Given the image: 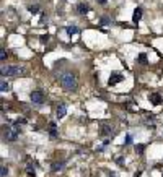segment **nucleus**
Listing matches in <instances>:
<instances>
[{
	"mask_svg": "<svg viewBox=\"0 0 163 177\" xmlns=\"http://www.w3.org/2000/svg\"><path fill=\"white\" fill-rule=\"evenodd\" d=\"M59 81H60L62 88L69 89V91L77 88V76H75L74 73H62L60 76H59Z\"/></svg>",
	"mask_w": 163,
	"mask_h": 177,
	"instance_id": "f257e3e1",
	"label": "nucleus"
},
{
	"mask_svg": "<svg viewBox=\"0 0 163 177\" xmlns=\"http://www.w3.org/2000/svg\"><path fill=\"white\" fill-rule=\"evenodd\" d=\"M3 135H5V138L8 141H15L16 138H18V135H20L18 125H7L5 130H3Z\"/></svg>",
	"mask_w": 163,
	"mask_h": 177,
	"instance_id": "f03ea898",
	"label": "nucleus"
},
{
	"mask_svg": "<svg viewBox=\"0 0 163 177\" xmlns=\"http://www.w3.org/2000/svg\"><path fill=\"white\" fill-rule=\"evenodd\" d=\"M23 73L21 67H16V65H3L2 67V75H8V76H18Z\"/></svg>",
	"mask_w": 163,
	"mask_h": 177,
	"instance_id": "7ed1b4c3",
	"label": "nucleus"
},
{
	"mask_svg": "<svg viewBox=\"0 0 163 177\" xmlns=\"http://www.w3.org/2000/svg\"><path fill=\"white\" fill-rule=\"evenodd\" d=\"M30 99H31V102H34V104H43L44 102V93L43 91H31Z\"/></svg>",
	"mask_w": 163,
	"mask_h": 177,
	"instance_id": "20e7f679",
	"label": "nucleus"
},
{
	"mask_svg": "<svg viewBox=\"0 0 163 177\" xmlns=\"http://www.w3.org/2000/svg\"><path fill=\"white\" fill-rule=\"evenodd\" d=\"M124 80V75L122 73H119V72H113L109 76V80H108V85L109 86H113V85H117V83H121Z\"/></svg>",
	"mask_w": 163,
	"mask_h": 177,
	"instance_id": "39448f33",
	"label": "nucleus"
},
{
	"mask_svg": "<svg viewBox=\"0 0 163 177\" xmlns=\"http://www.w3.org/2000/svg\"><path fill=\"white\" fill-rule=\"evenodd\" d=\"M114 132L113 125H108V124H105V125L101 127V130H100V133H101V137H111V133Z\"/></svg>",
	"mask_w": 163,
	"mask_h": 177,
	"instance_id": "423d86ee",
	"label": "nucleus"
},
{
	"mask_svg": "<svg viewBox=\"0 0 163 177\" xmlns=\"http://www.w3.org/2000/svg\"><path fill=\"white\" fill-rule=\"evenodd\" d=\"M152 101V104H153V106H160L162 104V101H163V98L160 94H158V93H152L150 94V98H148Z\"/></svg>",
	"mask_w": 163,
	"mask_h": 177,
	"instance_id": "0eeeda50",
	"label": "nucleus"
},
{
	"mask_svg": "<svg viewBox=\"0 0 163 177\" xmlns=\"http://www.w3.org/2000/svg\"><path fill=\"white\" fill-rule=\"evenodd\" d=\"M65 112H67V106H65V104H59V106H57V110H55V116H57V119H62V117L65 116Z\"/></svg>",
	"mask_w": 163,
	"mask_h": 177,
	"instance_id": "6e6552de",
	"label": "nucleus"
},
{
	"mask_svg": "<svg viewBox=\"0 0 163 177\" xmlns=\"http://www.w3.org/2000/svg\"><path fill=\"white\" fill-rule=\"evenodd\" d=\"M140 18H142V8H140V7H137V8L134 10L132 21H134V23H139V21H140Z\"/></svg>",
	"mask_w": 163,
	"mask_h": 177,
	"instance_id": "1a4fd4ad",
	"label": "nucleus"
},
{
	"mask_svg": "<svg viewBox=\"0 0 163 177\" xmlns=\"http://www.w3.org/2000/svg\"><path fill=\"white\" fill-rule=\"evenodd\" d=\"M88 10H90V7L86 5V3H78V5H77V12L80 13V15H85V13H88Z\"/></svg>",
	"mask_w": 163,
	"mask_h": 177,
	"instance_id": "9d476101",
	"label": "nucleus"
},
{
	"mask_svg": "<svg viewBox=\"0 0 163 177\" xmlns=\"http://www.w3.org/2000/svg\"><path fill=\"white\" fill-rule=\"evenodd\" d=\"M49 135H51V138H55V137H57V125H55L54 122L49 124Z\"/></svg>",
	"mask_w": 163,
	"mask_h": 177,
	"instance_id": "9b49d317",
	"label": "nucleus"
},
{
	"mask_svg": "<svg viewBox=\"0 0 163 177\" xmlns=\"http://www.w3.org/2000/svg\"><path fill=\"white\" fill-rule=\"evenodd\" d=\"M78 33H80V29H78L77 26H69L67 28V34H69V36H72V34H78Z\"/></svg>",
	"mask_w": 163,
	"mask_h": 177,
	"instance_id": "f8f14e48",
	"label": "nucleus"
},
{
	"mask_svg": "<svg viewBox=\"0 0 163 177\" xmlns=\"http://www.w3.org/2000/svg\"><path fill=\"white\" fill-rule=\"evenodd\" d=\"M8 89H10V85L5 81V80H2V83H0V91L5 93V91H8Z\"/></svg>",
	"mask_w": 163,
	"mask_h": 177,
	"instance_id": "ddd939ff",
	"label": "nucleus"
},
{
	"mask_svg": "<svg viewBox=\"0 0 163 177\" xmlns=\"http://www.w3.org/2000/svg\"><path fill=\"white\" fill-rule=\"evenodd\" d=\"M137 60H139V64H142V65H145V64H147V55H145V54H139V57H137Z\"/></svg>",
	"mask_w": 163,
	"mask_h": 177,
	"instance_id": "4468645a",
	"label": "nucleus"
},
{
	"mask_svg": "<svg viewBox=\"0 0 163 177\" xmlns=\"http://www.w3.org/2000/svg\"><path fill=\"white\" fill-rule=\"evenodd\" d=\"M31 166H33V164H30V166L26 167V172H28V176L34 177V176H36V171H34V167H31Z\"/></svg>",
	"mask_w": 163,
	"mask_h": 177,
	"instance_id": "2eb2a0df",
	"label": "nucleus"
},
{
	"mask_svg": "<svg viewBox=\"0 0 163 177\" xmlns=\"http://www.w3.org/2000/svg\"><path fill=\"white\" fill-rule=\"evenodd\" d=\"M28 10H30V13H33V15H36V13L39 12V7H38V5H31L30 8H28Z\"/></svg>",
	"mask_w": 163,
	"mask_h": 177,
	"instance_id": "dca6fc26",
	"label": "nucleus"
},
{
	"mask_svg": "<svg viewBox=\"0 0 163 177\" xmlns=\"http://www.w3.org/2000/svg\"><path fill=\"white\" fill-rule=\"evenodd\" d=\"M62 169V162H54L52 164V171L55 172V171H60Z\"/></svg>",
	"mask_w": 163,
	"mask_h": 177,
	"instance_id": "f3484780",
	"label": "nucleus"
},
{
	"mask_svg": "<svg viewBox=\"0 0 163 177\" xmlns=\"http://www.w3.org/2000/svg\"><path fill=\"white\" fill-rule=\"evenodd\" d=\"M7 172H8V171H7V167H5V166H2V169H0V176L5 177V176H7Z\"/></svg>",
	"mask_w": 163,
	"mask_h": 177,
	"instance_id": "a211bd4d",
	"label": "nucleus"
},
{
	"mask_svg": "<svg viewBox=\"0 0 163 177\" xmlns=\"http://www.w3.org/2000/svg\"><path fill=\"white\" fill-rule=\"evenodd\" d=\"M0 59H2V60H5V59H7V52H5V49L0 50Z\"/></svg>",
	"mask_w": 163,
	"mask_h": 177,
	"instance_id": "6ab92c4d",
	"label": "nucleus"
},
{
	"mask_svg": "<svg viewBox=\"0 0 163 177\" xmlns=\"http://www.w3.org/2000/svg\"><path fill=\"white\" fill-rule=\"evenodd\" d=\"M131 143H132V137L127 135V137H126V145H131Z\"/></svg>",
	"mask_w": 163,
	"mask_h": 177,
	"instance_id": "aec40b11",
	"label": "nucleus"
},
{
	"mask_svg": "<svg viewBox=\"0 0 163 177\" xmlns=\"http://www.w3.org/2000/svg\"><path fill=\"white\" fill-rule=\"evenodd\" d=\"M49 41V36H41V42H47Z\"/></svg>",
	"mask_w": 163,
	"mask_h": 177,
	"instance_id": "412c9836",
	"label": "nucleus"
},
{
	"mask_svg": "<svg viewBox=\"0 0 163 177\" xmlns=\"http://www.w3.org/2000/svg\"><path fill=\"white\" fill-rule=\"evenodd\" d=\"M101 25H108V18H103L101 20Z\"/></svg>",
	"mask_w": 163,
	"mask_h": 177,
	"instance_id": "4be33fe9",
	"label": "nucleus"
},
{
	"mask_svg": "<svg viewBox=\"0 0 163 177\" xmlns=\"http://www.w3.org/2000/svg\"><path fill=\"white\" fill-rule=\"evenodd\" d=\"M108 0H98V3H106Z\"/></svg>",
	"mask_w": 163,
	"mask_h": 177,
	"instance_id": "5701e85b",
	"label": "nucleus"
}]
</instances>
